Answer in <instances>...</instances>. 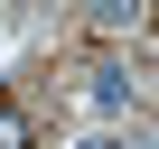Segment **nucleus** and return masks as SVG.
Returning a JSON list of instances; mask_svg holds the SVG:
<instances>
[{
	"instance_id": "obj_2",
	"label": "nucleus",
	"mask_w": 159,
	"mask_h": 149,
	"mask_svg": "<svg viewBox=\"0 0 159 149\" xmlns=\"http://www.w3.org/2000/svg\"><path fill=\"white\" fill-rule=\"evenodd\" d=\"M0 149H28V112L19 103H0Z\"/></svg>"
},
{
	"instance_id": "obj_1",
	"label": "nucleus",
	"mask_w": 159,
	"mask_h": 149,
	"mask_svg": "<svg viewBox=\"0 0 159 149\" xmlns=\"http://www.w3.org/2000/svg\"><path fill=\"white\" fill-rule=\"evenodd\" d=\"M131 93H140V84H131V65H94V84H84V103H94V112H122Z\"/></svg>"
},
{
	"instance_id": "obj_3",
	"label": "nucleus",
	"mask_w": 159,
	"mask_h": 149,
	"mask_svg": "<svg viewBox=\"0 0 159 149\" xmlns=\"http://www.w3.org/2000/svg\"><path fill=\"white\" fill-rule=\"evenodd\" d=\"M75 149H131V140H112V130H94V140H75Z\"/></svg>"
}]
</instances>
